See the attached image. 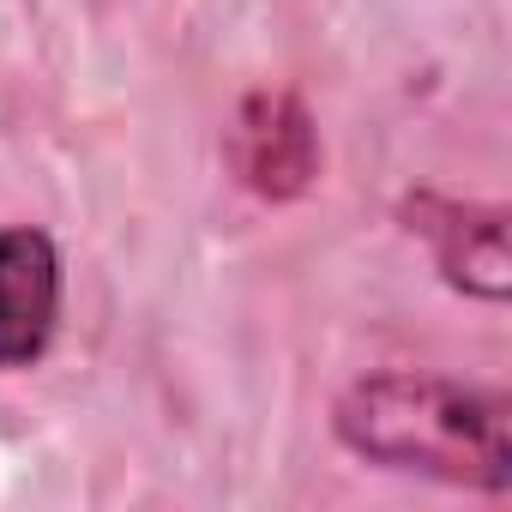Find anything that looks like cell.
Instances as JSON below:
<instances>
[{
	"mask_svg": "<svg viewBox=\"0 0 512 512\" xmlns=\"http://www.w3.org/2000/svg\"><path fill=\"white\" fill-rule=\"evenodd\" d=\"M332 428L380 470L482 494L512 488V404L488 386L446 374H368L338 398Z\"/></svg>",
	"mask_w": 512,
	"mask_h": 512,
	"instance_id": "cell-1",
	"label": "cell"
},
{
	"mask_svg": "<svg viewBox=\"0 0 512 512\" xmlns=\"http://www.w3.org/2000/svg\"><path fill=\"white\" fill-rule=\"evenodd\" d=\"M223 157L247 193L284 205L302 199L320 175V127L296 91H253L229 121Z\"/></svg>",
	"mask_w": 512,
	"mask_h": 512,
	"instance_id": "cell-2",
	"label": "cell"
},
{
	"mask_svg": "<svg viewBox=\"0 0 512 512\" xmlns=\"http://www.w3.org/2000/svg\"><path fill=\"white\" fill-rule=\"evenodd\" d=\"M61 326V247L37 223L0 229V374L37 368Z\"/></svg>",
	"mask_w": 512,
	"mask_h": 512,
	"instance_id": "cell-4",
	"label": "cell"
},
{
	"mask_svg": "<svg viewBox=\"0 0 512 512\" xmlns=\"http://www.w3.org/2000/svg\"><path fill=\"white\" fill-rule=\"evenodd\" d=\"M404 229L428 241L434 266L452 290L476 302H506L512 296V260H506V211L476 205V199H446V193H410L398 205Z\"/></svg>",
	"mask_w": 512,
	"mask_h": 512,
	"instance_id": "cell-3",
	"label": "cell"
}]
</instances>
